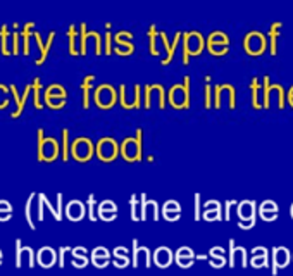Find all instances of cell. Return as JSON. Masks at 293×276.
I'll return each mask as SVG.
<instances>
[{"mask_svg": "<svg viewBox=\"0 0 293 276\" xmlns=\"http://www.w3.org/2000/svg\"><path fill=\"white\" fill-rule=\"evenodd\" d=\"M143 131H136L135 138H126L121 147H119V154L123 155V159H126L128 162L138 161L142 159V150H143Z\"/></svg>", "mask_w": 293, "mask_h": 276, "instance_id": "cell-1", "label": "cell"}, {"mask_svg": "<svg viewBox=\"0 0 293 276\" xmlns=\"http://www.w3.org/2000/svg\"><path fill=\"white\" fill-rule=\"evenodd\" d=\"M169 102L175 107H178V109L190 106V76H185L183 83H178L175 87H171Z\"/></svg>", "mask_w": 293, "mask_h": 276, "instance_id": "cell-2", "label": "cell"}, {"mask_svg": "<svg viewBox=\"0 0 293 276\" xmlns=\"http://www.w3.org/2000/svg\"><path fill=\"white\" fill-rule=\"evenodd\" d=\"M93 100H95L97 106L102 107V109H109V107L114 106L116 100H117V92H116V88L112 87V85H109V83H102V85H99V87L93 90Z\"/></svg>", "mask_w": 293, "mask_h": 276, "instance_id": "cell-3", "label": "cell"}, {"mask_svg": "<svg viewBox=\"0 0 293 276\" xmlns=\"http://www.w3.org/2000/svg\"><path fill=\"white\" fill-rule=\"evenodd\" d=\"M71 154L74 159L85 162V161H90L91 155L95 154V149H93V143H91L90 138L79 137L71 143Z\"/></svg>", "mask_w": 293, "mask_h": 276, "instance_id": "cell-4", "label": "cell"}, {"mask_svg": "<svg viewBox=\"0 0 293 276\" xmlns=\"http://www.w3.org/2000/svg\"><path fill=\"white\" fill-rule=\"evenodd\" d=\"M185 38V54H183V62L188 64V57L190 55H198L200 52L204 50V38L200 33L197 31H190V33H185L183 35Z\"/></svg>", "mask_w": 293, "mask_h": 276, "instance_id": "cell-5", "label": "cell"}, {"mask_svg": "<svg viewBox=\"0 0 293 276\" xmlns=\"http://www.w3.org/2000/svg\"><path fill=\"white\" fill-rule=\"evenodd\" d=\"M95 154L99 155V159L102 161L109 162V161H114L116 157L119 155V147H117V142H116L114 138L111 137H105L102 138L95 147Z\"/></svg>", "mask_w": 293, "mask_h": 276, "instance_id": "cell-6", "label": "cell"}, {"mask_svg": "<svg viewBox=\"0 0 293 276\" xmlns=\"http://www.w3.org/2000/svg\"><path fill=\"white\" fill-rule=\"evenodd\" d=\"M59 154H60V145L56 138H45L42 149L36 152V159H38L40 162L42 161L50 162L56 157H59Z\"/></svg>", "mask_w": 293, "mask_h": 276, "instance_id": "cell-7", "label": "cell"}, {"mask_svg": "<svg viewBox=\"0 0 293 276\" xmlns=\"http://www.w3.org/2000/svg\"><path fill=\"white\" fill-rule=\"evenodd\" d=\"M143 99H145V104L143 107L145 109H150L152 107V100L157 99V106L162 109L166 107V97H164V88L161 85H146L145 87V93H143Z\"/></svg>", "mask_w": 293, "mask_h": 276, "instance_id": "cell-8", "label": "cell"}, {"mask_svg": "<svg viewBox=\"0 0 293 276\" xmlns=\"http://www.w3.org/2000/svg\"><path fill=\"white\" fill-rule=\"evenodd\" d=\"M140 262L145 264V268H150L152 266V254L146 247L138 245V240L133 238V256H131V266L133 268H138Z\"/></svg>", "mask_w": 293, "mask_h": 276, "instance_id": "cell-9", "label": "cell"}, {"mask_svg": "<svg viewBox=\"0 0 293 276\" xmlns=\"http://www.w3.org/2000/svg\"><path fill=\"white\" fill-rule=\"evenodd\" d=\"M228 45H230L228 36L221 31H214L209 36V40H207V47H209V50L214 55H222L228 50Z\"/></svg>", "mask_w": 293, "mask_h": 276, "instance_id": "cell-10", "label": "cell"}, {"mask_svg": "<svg viewBox=\"0 0 293 276\" xmlns=\"http://www.w3.org/2000/svg\"><path fill=\"white\" fill-rule=\"evenodd\" d=\"M24 259L28 262L29 268L36 264L35 262V252L31 247H23L21 245V238H16V268H21L24 264Z\"/></svg>", "mask_w": 293, "mask_h": 276, "instance_id": "cell-11", "label": "cell"}, {"mask_svg": "<svg viewBox=\"0 0 293 276\" xmlns=\"http://www.w3.org/2000/svg\"><path fill=\"white\" fill-rule=\"evenodd\" d=\"M35 262L42 268H52L57 262V252L52 247L45 245L35 254Z\"/></svg>", "mask_w": 293, "mask_h": 276, "instance_id": "cell-12", "label": "cell"}, {"mask_svg": "<svg viewBox=\"0 0 293 276\" xmlns=\"http://www.w3.org/2000/svg\"><path fill=\"white\" fill-rule=\"evenodd\" d=\"M64 211H66V216L71 221H79L83 219L85 214H87V205H85V202L74 199V200H69L68 204H66Z\"/></svg>", "mask_w": 293, "mask_h": 276, "instance_id": "cell-13", "label": "cell"}, {"mask_svg": "<svg viewBox=\"0 0 293 276\" xmlns=\"http://www.w3.org/2000/svg\"><path fill=\"white\" fill-rule=\"evenodd\" d=\"M173 261H175V254L169 247L162 245V247H157L154 250V262L159 268H169L173 264Z\"/></svg>", "mask_w": 293, "mask_h": 276, "instance_id": "cell-14", "label": "cell"}, {"mask_svg": "<svg viewBox=\"0 0 293 276\" xmlns=\"http://www.w3.org/2000/svg\"><path fill=\"white\" fill-rule=\"evenodd\" d=\"M90 261H91V264L99 269L107 268L109 262H111V252H109L105 247H95L91 250Z\"/></svg>", "mask_w": 293, "mask_h": 276, "instance_id": "cell-15", "label": "cell"}, {"mask_svg": "<svg viewBox=\"0 0 293 276\" xmlns=\"http://www.w3.org/2000/svg\"><path fill=\"white\" fill-rule=\"evenodd\" d=\"M33 36H35L36 45H38V48H40V57L36 59V64L40 66V64L45 62V59H47L48 50H50L52 44H54V38H56V31L48 33V38H47V42H45V44H44V40H42V36H40V33H33Z\"/></svg>", "mask_w": 293, "mask_h": 276, "instance_id": "cell-16", "label": "cell"}, {"mask_svg": "<svg viewBox=\"0 0 293 276\" xmlns=\"http://www.w3.org/2000/svg\"><path fill=\"white\" fill-rule=\"evenodd\" d=\"M265 47V42H264V36L261 35V33H250L249 36L245 38V48L247 52H250V54H261L262 50H264Z\"/></svg>", "mask_w": 293, "mask_h": 276, "instance_id": "cell-17", "label": "cell"}, {"mask_svg": "<svg viewBox=\"0 0 293 276\" xmlns=\"http://www.w3.org/2000/svg\"><path fill=\"white\" fill-rule=\"evenodd\" d=\"M175 261H176V264H178L179 268H190V266L193 264V261H195L193 250H191L190 247L178 248V252L175 254Z\"/></svg>", "mask_w": 293, "mask_h": 276, "instance_id": "cell-18", "label": "cell"}, {"mask_svg": "<svg viewBox=\"0 0 293 276\" xmlns=\"http://www.w3.org/2000/svg\"><path fill=\"white\" fill-rule=\"evenodd\" d=\"M140 204H142V217H140V221L146 219V213H148V211H152V214H154V221L159 219V204L157 202L148 200L145 193H140Z\"/></svg>", "mask_w": 293, "mask_h": 276, "instance_id": "cell-19", "label": "cell"}, {"mask_svg": "<svg viewBox=\"0 0 293 276\" xmlns=\"http://www.w3.org/2000/svg\"><path fill=\"white\" fill-rule=\"evenodd\" d=\"M238 216L242 221H252L255 217V202L243 200L238 204Z\"/></svg>", "mask_w": 293, "mask_h": 276, "instance_id": "cell-20", "label": "cell"}, {"mask_svg": "<svg viewBox=\"0 0 293 276\" xmlns=\"http://www.w3.org/2000/svg\"><path fill=\"white\" fill-rule=\"evenodd\" d=\"M261 216L264 217L265 221H273L274 217L278 216V205L274 200H265L261 204V209H259Z\"/></svg>", "mask_w": 293, "mask_h": 276, "instance_id": "cell-21", "label": "cell"}, {"mask_svg": "<svg viewBox=\"0 0 293 276\" xmlns=\"http://www.w3.org/2000/svg\"><path fill=\"white\" fill-rule=\"evenodd\" d=\"M95 87V76L88 75L83 78V83H81V92H83V107L87 109L90 106V92L91 88Z\"/></svg>", "mask_w": 293, "mask_h": 276, "instance_id": "cell-22", "label": "cell"}, {"mask_svg": "<svg viewBox=\"0 0 293 276\" xmlns=\"http://www.w3.org/2000/svg\"><path fill=\"white\" fill-rule=\"evenodd\" d=\"M31 95H33V100H35V107H36V109H42V107H44V104H45V99H44V88H42L40 78L33 79Z\"/></svg>", "mask_w": 293, "mask_h": 276, "instance_id": "cell-23", "label": "cell"}, {"mask_svg": "<svg viewBox=\"0 0 293 276\" xmlns=\"http://www.w3.org/2000/svg\"><path fill=\"white\" fill-rule=\"evenodd\" d=\"M100 214H117V204L111 199H105L100 204H97V217Z\"/></svg>", "mask_w": 293, "mask_h": 276, "instance_id": "cell-24", "label": "cell"}, {"mask_svg": "<svg viewBox=\"0 0 293 276\" xmlns=\"http://www.w3.org/2000/svg\"><path fill=\"white\" fill-rule=\"evenodd\" d=\"M68 36H69V54H73V55L79 54V44H78L79 35L76 33V26H74V24H71V26H69Z\"/></svg>", "mask_w": 293, "mask_h": 276, "instance_id": "cell-25", "label": "cell"}, {"mask_svg": "<svg viewBox=\"0 0 293 276\" xmlns=\"http://www.w3.org/2000/svg\"><path fill=\"white\" fill-rule=\"evenodd\" d=\"M45 97H56V99H66L68 97V93H66V90H64L62 85H59V83H52L50 87H47V90H45ZM44 97V99H45Z\"/></svg>", "mask_w": 293, "mask_h": 276, "instance_id": "cell-26", "label": "cell"}, {"mask_svg": "<svg viewBox=\"0 0 293 276\" xmlns=\"http://www.w3.org/2000/svg\"><path fill=\"white\" fill-rule=\"evenodd\" d=\"M29 95H31V83H29V85H26V88H24V93L19 97V104H17L16 112H12V114H11L12 118H19L21 112H23V109H24V106H26V100L29 99Z\"/></svg>", "mask_w": 293, "mask_h": 276, "instance_id": "cell-27", "label": "cell"}, {"mask_svg": "<svg viewBox=\"0 0 293 276\" xmlns=\"http://www.w3.org/2000/svg\"><path fill=\"white\" fill-rule=\"evenodd\" d=\"M130 204H131V219L140 221V217H142V204H140L138 195H131Z\"/></svg>", "mask_w": 293, "mask_h": 276, "instance_id": "cell-28", "label": "cell"}, {"mask_svg": "<svg viewBox=\"0 0 293 276\" xmlns=\"http://www.w3.org/2000/svg\"><path fill=\"white\" fill-rule=\"evenodd\" d=\"M148 48H150V54L152 55H159L157 50V26L152 24L148 28Z\"/></svg>", "mask_w": 293, "mask_h": 276, "instance_id": "cell-29", "label": "cell"}, {"mask_svg": "<svg viewBox=\"0 0 293 276\" xmlns=\"http://www.w3.org/2000/svg\"><path fill=\"white\" fill-rule=\"evenodd\" d=\"M36 199V193H31L29 195V199L26 200V209H24V214H26V223L29 225V228L35 230L36 225H35V221H33V216H31V211H33V200Z\"/></svg>", "mask_w": 293, "mask_h": 276, "instance_id": "cell-30", "label": "cell"}, {"mask_svg": "<svg viewBox=\"0 0 293 276\" xmlns=\"http://www.w3.org/2000/svg\"><path fill=\"white\" fill-rule=\"evenodd\" d=\"M69 131L64 128L62 130V145H60V157H62V161H68L69 159V152H71V149H69Z\"/></svg>", "mask_w": 293, "mask_h": 276, "instance_id": "cell-31", "label": "cell"}, {"mask_svg": "<svg viewBox=\"0 0 293 276\" xmlns=\"http://www.w3.org/2000/svg\"><path fill=\"white\" fill-rule=\"evenodd\" d=\"M87 213H88V217H90V221H97L99 217H97V202H95V195H88L87 199Z\"/></svg>", "mask_w": 293, "mask_h": 276, "instance_id": "cell-32", "label": "cell"}, {"mask_svg": "<svg viewBox=\"0 0 293 276\" xmlns=\"http://www.w3.org/2000/svg\"><path fill=\"white\" fill-rule=\"evenodd\" d=\"M112 50H114L117 55H130V54H133V50H135V45H133V42L114 44V48H112Z\"/></svg>", "mask_w": 293, "mask_h": 276, "instance_id": "cell-33", "label": "cell"}, {"mask_svg": "<svg viewBox=\"0 0 293 276\" xmlns=\"http://www.w3.org/2000/svg\"><path fill=\"white\" fill-rule=\"evenodd\" d=\"M36 197H38V200L42 202V204H44L45 207H48V209H50L52 216L56 217L57 221H60V219H62V216H60V214L57 213V209H56V207H54V205L50 204V200H48V199H47V195H45V193H36Z\"/></svg>", "mask_w": 293, "mask_h": 276, "instance_id": "cell-34", "label": "cell"}, {"mask_svg": "<svg viewBox=\"0 0 293 276\" xmlns=\"http://www.w3.org/2000/svg\"><path fill=\"white\" fill-rule=\"evenodd\" d=\"M0 44H2V54L9 55V48H7V44H9V28L5 26V24H2V28H0Z\"/></svg>", "mask_w": 293, "mask_h": 276, "instance_id": "cell-35", "label": "cell"}, {"mask_svg": "<svg viewBox=\"0 0 293 276\" xmlns=\"http://www.w3.org/2000/svg\"><path fill=\"white\" fill-rule=\"evenodd\" d=\"M179 40H181V33H176L175 40L171 42V47H169V52H167V57H166V59H162V64H164V66H166V64H169L171 61H173V55H175L176 47H178V44H179Z\"/></svg>", "mask_w": 293, "mask_h": 276, "instance_id": "cell-36", "label": "cell"}, {"mask_svg": "<svg viewBox=\"0 0 293 276\" xmlns=\"http://www.w3.org/2000/svg\"><path fill=\"white\" fill-rule=\"evenodd\" d=\"M274 256H276V264L278 266H286L288 264V250L286 248H278L276 252H274Z\"/></svg>", "mask_w": 293, "mask_h": 276, "instance_id": "cell-37", "label": "cell"}, {"mask_svg": "<svg viewBox=\"0 0 293 276\" xmlns=\"http://www.w3.org/2000/svg\"><path fill=\"white\" fill-rule=\"evenodd\" d=\"M126 42H133V33L130 31H119L114 35V44H126Z\"/></svg>", "mask_w": 293, "mask_h": 276, "instance_id": "cell-38", "label": "cell"}, {"mask_svg": "<svg viewBox=\"0 0 293 276\" xmlns=\"http://www.w3.org/2000/svg\"><path fill=\"white\" fill-rule=\"evenodd\" d=\"M9 97H11V95H9V88L0 83V109H5V107L9 106V100H11Z\"/></svg>", "mask_w": 293, "mask_h": 276, "instance_id": "cell-39", "label": "cell"}, {"mask_svg": "<svg viewBox=\"0 0 293 276\" xmlns=\"http://www.w3.org/2000/svg\"><path fill=\"white\" fill-rule=\"evenodd\" d=\"M105 45V48H103V54L105 55H109V54H112V48H114V44H112V33L111 31H107L105 33V36L102 38V47Z\"/></svg>", "mask_w": 293, "mask_h": 276, "instance_id": "cell-40", "label": "cell"}, {"mask_svg": "<svg viewBox=\"0 0 293 276\" xmlns=\"http://www.w3.org/2000/svg\"><path fill=\"white\" fill-rule=\"evenodd\" d=\"M45 104L52 109H60L66 106V99H56V97H45Z\"/></svg>", "mask_w": 293, "mask_h": 276, "instance_id": "cell-41", "label": "cell"}, {"mask_svg": "<svg viewBox=\"0 0 293 276\" xmlns=\"http://www.w3.org/2000/svg\"><path fill=\"white\" fill-rule=\"evenodd\" d=\"M68 252H71V247H59V250H57V264H59V268L66 266V254Z\"/></svg>", "mask_w": 293, "mask_h": 276, "instance_id": "cell-42", "label": "cell"}, {"mask_svg": "<svg viewBox=\"0 0 293 276\" xmlns=\"http://www.w3.org/2000/svg\"><path fill=\"white\" fill-rule=\"evenodd\" d=\"M181 211V205L178 204L176 200H166L162 205V213H178Z\"/></svg>", "mask_w": 293, "mask_h": 276, "instance_id": "cell-43", "label": "cell"}, {"mask_svg": "<svg viewBox=\"0 0 293 276\" xmlns=\"http://www.w3.org/2000/svg\"><path fill=\"white\" fill-rule=\"evenodd\" d=\"M219 214H221V207H218V209H204L202 216L207 221H214L219 217Z\"/></svg>", "mask_w": 293, "mask_h": 276, "instance_id": "cell-44", "label": "cell"}, {"mask_svg": "<svg viewBox=\"0 0 293 276\" xmlns=\"http://www.w3.org/2000/svg\"><path fill=\"white\" fill-rule=\"evenodd\" d=\"M112 264L116 268H128L131 264V257H112Z\"/></svg>", "mask_w": 293, "mask_h": 276, "instance_id": "cell-45", "label": "cell"}, {"mask_svg": "<svg viewBox=\"0 0 293 276\" xmlns=\"http://www.w3.org/2000/svg\"><path fill=\"white\" fill-rule=\"evenodd\" d=\"M88 262H90V259H88V257H73V261H71V264L74 266V268H78V269L87 268Z\"/></svg>", "mask_w": 293, "mask_h": 276, "instance_id": "cell-46", "label": "cell"}, {"mask_svg": "<svg viewBox=\"0 0 293 276\" xmlns=\"http://www.w3.org/2000/svg\"><path fill=\"white\" fill-rule=\"evenodd\" d=\"M19 47H21V36H19V31H14L12 33V52L14 54H19Z\"/></svg>", "mask_w": 293, "mask_h": 276, "instance_id": "cell-47", "label": "cell"}, {"mask_svg": "<svg viewBox=\"0 0 293 276\" xmlns=\"http://www.w3.org/2000/svg\"><path fill=\"white\" fill-rule=\"evenodd\" d=\"M112 257H130V250L123 245H119L112 250Z\"/></svg>", "mask_w": 293, "mask_h": 276, "instance_id": "cell-48", "label": "cell"}, {"mask_svg": "<svg viewBox=\"0 0 293 276\" xmlns=\"http://www.w3.org/2000/svg\"><path fill=\"white\" fill-rule=\"evenodd\" d=\"M71 256L73 257H87L88 256V250H87V247H74V248H71Z\"/></svg>", "mask_w": 293, "mask_h": 276, "instance_id": "cell-49", "label": "cell"}, {"mask_svg": "<svg viewBox=\"0 0 293 276\" xmlns=\"http://www.w3.org/2000/svg\"><path fill=\"white\" fill-rule=\"evenodd\" d=\"M142 107V87L135 85V109Z\"/></svg>", "mask_w": 293, "mask_h": 276, "instance_id": "cell-50", "label": "cell"}, {"mask_svg": "<svg viewBox=\"0 0 293 276\" xmlns=\"http://www.w3.org/2000/svg\"><path fill=\"white\" fill-rule=\"evenodd\" d=\"M210 257L212 259H224V250L221 247H214L210 250Z\"/></svg>", "mask_w": 293, "mask_h": 276, "instance_id": "cell-51", "label": "cell"}, {"mask_svg": "<svg viewBox=\"0 0 293 276\" xmlns=\"http://www.w3.org/2000/svg\"><path fill=\"white\" fill-rule=\"evenodd\" d=\"M0 213H12V205L7 200H0Z\"/></svg>", "mask_w": 293, "mask_h": 276, "instance_id": "cell-52", "label": "cell"}, {"mask_svg": "<svg viewBox=\"0 0 293 276\" xmlns=\"http://www.w3.org/2000/svg\"><path fill=\"white\" fill-rule=\"evenodd\" d=\"M162 216L166 217L167 221H176L181 216V211H178V213H162Z\"/></svg>", "mask_w": 293, "mask_h": 276, "instance_id": "cell-53", "label": "cell"}, {"mask_svg": "<svg viewBox=\"0 0 293 276\" xmlns=\"http://www.w3.org/2000/svg\"><path fill=\"white\" fill-rule=\"evenodd\" d=\"M198 200H200V195L195 193V219L200 217V205H198Z\"/></svg>", "mask_w": 293, "mask_h": 276, "instance_id": "cell-54", "label": "cell"}, {"mask_svg": "<svg viewBox=\"0 0 293 276\" xmlns=\"http://www.w3.org/2000/svg\"><path fill=\"white\" fill-rule=\"evenodd\" d=\"M57 213L62 216V193H57Z\"/></svg>", "mask_w": 293, "mask_h": 276, "instance_id": "cell-55", "label": "cell"}, {"mask_svg": "<svg viewBox=\"0 0 293 276\" xmlns=\"http://www.w3.org/2000/svg\"><path fill=\"white\" fill-rule=\"evenodd\" d=\"M240 226H242V228H252V226H254V219L252 221H240Z\"/></svg>", "mask_w": 293, "mask_h": 276, "instance_id": "cell-56", "label": "cell"}, {"mask_svg": "<svg viewBox=\"0 0 293 276\" xmlns=\"http://www.w3.org/2000/svg\"><path fill=\"white\" fill-rule=\"evenodd\" d=\"M205 106L207 107L210 106V87L205 88Z\"/></svg>", "mask_w": 293, "mask_h": 276, "instance_id": "cell-57", "label": "cell"}, {"mask_svg": "<svg viewBox=\"0 0 293 276\" xmlns=\"http://www.w3.org/2000/svg\"><path fill=\"white\" fill-rule=\"evenodd\" d=\"M12 216V213H0V221H7Z\"/></svg>", "mask_w": 293, "mask_h": 276, "instance_id": "cell-58", "label": "cell"}, {"mask_svg": "<svg viewBox=\"0 0 293 276\" xmlns=\"http://www.w3.org/2000/svg\"><path fill=\"white\" fill-rule=\"evenodd\" d=\"M0 259H4V254H2V250H0Z\"/></svg>", "mask_w": 293, "mask_h": 276, "instance_id": "cell-59", "label": "cell"}, {"mask_svg": "<svg viewBox=\"0 0 293 276\" xmlns=\"http://www.w3.org/2000/svg\"><path fill=\"white\" fill-rule=\"evenodd\" d=\"M292 216H293V204H292Z\"/></svg>", "mask_w": 293, "mask_h": 276, "instance_id": "cell-60", "label": "cell"}, {"mask_svg": "<svg viewBox=\"0 0 293 276\" xmlns=\"http://www.w3.org/2000/svg\"><path fill=\"white\" fill-rule=\"evenodd\" d=\"M2 261H4V259H0V264H2Z\"/></svg>", "mask_w": 293, "mask_h": 276, "instance_id": "cell-61", "label": "cell"}]
</instances>
